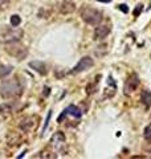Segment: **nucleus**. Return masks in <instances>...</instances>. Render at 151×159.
<instances>
[{"label":"nucleus","instance_id":"8","mask_svg":"<svg viewBox=\"0 0 151 159\" xmlns=\"http://www.w3.org/2000/svg\"><path fill=\"white\" fill-rule=\"evenodd\" d=\"M76 10V4L72 0H63L59 4V11L63 13V15H68V13H72Z\"/></svg>","mask_w":151,"mask_h":159},{"label":"nucleus","instance_id":"24","mask_svg":"<svg viewBox=\"0 0 151 159\" xmlns=\"http://www.w3.org/2000/svg\"><path fill=\"white\" fill-rule=\"evenodd\" d=\"M24 154H25V151H24V153H21V154H20V155L17 157V158H23V157H24Z\"/></svg>","mask_w":151,"mask_h":159},{"label":"nucleus","instance_id":"11","mask_svg":"<svg viewBox=\"0 0 151 159\" xmlns=\"http://www.w3.org/2000/svg\"><path fill=\"white\" fill-rule=\"evenodd\" d=\"M141 102L146 109L151 108V90H143L141 94Z\"/></svg>","mask_w":151,"mask_h":159},{"label":"nucleus","instance_id":"15","mask_svg":"<svg viewBox=\"0 0 151 159\" xmlns=\"http://www.w3.org/2000/svg\"><path fill=\"white\" fill-rule=\"evenodd\" d=\"M10 23L12 26H19L21 24V19H20V16L19 15H12L11 16V19H10Z\"/></svg>","mask_w":151,"mask_h":159},{"label":"nucleus","instance_id":"12","mask_svg":"<svg viewBox=\"0 0 151 159\" xmlns=\"http://www.w3.org/2000/svg\"><path fill=\"white\" fill-rule=\"evenodd\" d=\"M66 112H68V114H70V116H73L74 118H81V116H82V112L74 105L68 106V108H66Z\"/></svg>","mask_w":151,"mask_h":159},{"label":"nucleus","instance_id":"2","mask_svg":"<svg viewBox=\"0 0 151 159\" xmlns=\"http://www.w3.org/2000/svg\"><path fill=\"white\" fill-rule=\"evenodd\" d=\"M81 19L85 21L86 24L96 26V25L101 24V21H102V19H104V16H102V12L98 11V10H96V8L85 7L81 11Z\"/></svg>","mask_w":151,"mask_h":159},{"label":"nucleus","instance_id":"5","mask_svg":"<svg viewBox=\"0 0 151 159\" xmlns=\"http://www.w3.org/2000/svg\"><path fill=\"white\" fill-rule=\"evenodd\" d=\"M93 64H94V61H93L92 57H89V56H85V57H82L81 60L77 63V65L74 66V68L72 69V72L70 73H73V74H77V73H81V72H85V70H88L89 68H92Z\"/></svg>","mask_w":151,"mask_h":159},{"label":"nucleus","instance_id":"20","mask_svg":"<svg viewBox=\"0 0 151 159\" xmlns=\"http://www.w3.org/2000/svg\"><path fill=\"white\" fill-rule=\"evenodd\" d=\"M118 8H119V10H121L122 12H125V13L129 12V7L126 6V4H119V7H118Z\"/></svg>","mask_w":151,"mask_h":159},{"label":"nucleus","instance_id":"10","mask_svg":"<svg viewBox=\"0 0 151 159\" xmlns=\"http://www.w3.org/2000/svg\"><path fill=\"white\" fill-rule=\"evenodd\" d=\"M51 142H52V145L55 146V147H56V149L60 151L61 147H63V146H65V135H64L61 131L56 132V134L52 137Z\"/></svg>","mask_w":151,"mask_h":159},{"label":"nucleus","instance_id":"6","mask_svg":"<svg viewBox=\"0 0 151 159\" xmlns=\"http://www.w3.org/2000/svg\"><path fill=\"white\" fill-rule=\"evenodd\" d=\"M23 37V31L21 29H16V26H13V29L11 31H6L3 35V40L4 43H11V41H17Z\"/></svg>","mask_w":151,"mask_h":159},{"label":"nucleus","instance_id":"14","mask_svg":"<svg viewBox=\"0 0 151 159\" xmlns=\"http://www.w3.org/2000/svg\"><path fill=\"white\" fill-rule=\"evenodd\" d=\"M12 66L11 65H6V66H2L0 68V77H6L8 76L10 73H12Z\"/></svg>","mask_w":151,"mask_h":159},{"label":"nucleus","instance_id":"1","mask_svg":"<svg viewBox=\"0 0 151 159\" xmlns=\"http://www.w3.org/2000/svg\"><path fill=\"white\" fill-rule=\"evenodd\" d=\"M23 93V86L16 78L4 80L0 85V96L3 98H17Z\"/></svg>","mask_w":151,"mask_h":159},{"label":"nucleus","instance_id":"22","mask_svg":"<svg viewBox=\"0 0 151 159\" xmlns=\"http://www.w3.org/2000/svg\"><path fill=\"white\" fill-rule=\"evenodd\" d=\"M10 0H0V6H4V4H7Z\"/></svg>","mask_w":151,"mask_h":159},{"label":"nucleus","instance_id":"4","mask_svg":"<svg viewBox=\"0 0 151 159\" xmlns=\"http://www.w3.org/2000/svg\"><path fill=\"white\" fill-rule=\"evenodd\" d=\"M139 86V77L137 76L135 73L130 74L127 77V80L125 81V85H123V94L126 96H131L133 93L137 90V88Z\"/></svg>","mask_w":151,"mask_h":159},{"label":"nucleus","instance_id":"17","mask_svg":"<svg viewBox=\"0 0 151 159\" xmlns=\"http://www.w3.org/2000/svg\"><path fill=\"white\" fill-rule=\"evenodd\" d=\"M142 11H143V4H138V6H135V8H134V11H133V13H134V16H135V17H138V16H141Z\"/></svg>","mask_w":151,"mask_h":159},{"label":"nucleus","instance_id":"23","mask_svg":"<svg viewBox=\"0 0 151 159\" xmlns=\"http://www.w3.org/2000/svg\"><path fill=\"white\" fill-rule=\"evenodd\" d=\"M44 90H45V92H44V94H45V96L49 94V88H45V89H44Z\"/></svg>","mask_w":151,"mask_h":159},{"label":"nucleus","instance_id":"7","mask_svg":"<svg viewBox=\"0 0 151 159\" xmlns=\"http://www.w3.org/2000/svg\"><path fill=\"white\" fill-rule=\"evenodd\" d=\"M109 33H110L109 25H104V24L96 25V29H94V39L96 40H104L105 37L109 36Z\"/></svg>","mask_w":151,"mask_h":159},{"label":"nucleus","instance_id":"9","mask_svg":"<svg viewBox=\"0 0 151 159\" xmlns=\"http://www.w3.org/2000/svg\"><path fill=\"white\" fill-rule=\"evenodd\" d=\"M29 68H32L35 72H37L39 74H41V76H47V73H48L47 65L44 64L43 61H31Z\"/></svg>","mask_w":151,"mask_h":159},{"label":"nucleus","instance_id":"3","mask_svg":"<svg viewBox=\"0 0 151 159\" xmlns=\"http://www.w3.org/2000/svg\"><path fill=\"white\" fill-rule=\"evenodd\" d=\"M6 51L10 53L11 56L17 57L19 60H23L24 57L28 55V51L24 45L20 44V40L17 41H11V43H6Z\"/></svg>","mask_w":151,"mask_h":159},{"label":"nucleus","instance_id":"19","mask_svg":"<svg viewBox=\"0 0 151 159\" xmlns=\"http://www.w3.org/2000/svg\"><path fill=\"white\" fill-rule=\"evenodd\" d=\"M51 116H52V112H49V113H48V117H47L45 125H44V127H43V131H45V130H47V127H48V123H49V119H51Z\"/></svg>","mask_w":151,"mask_h":159},{"label":"nucleus","instance_id":"16","mask_svg":"<svg viewBox=\"0 0 151 159\" xmlns=\"http://www.w3.org/2000/svg\"><path fill=\"white\" fill-rule=\"evenodd\" d=\"M143 137H145V139L147 141V142H151V123H150L149 126H146V127H145Z\"/></svg>","mask_w":151,"mask_h":159},{"label":"nucleus","instance_id":"25","mask_svg":"<svg viewBox=\"0 0 151 159\" xmlns=\"http://www.w3.org/2000/svg\"><path fill=\"white\" fill-rule=\"evenodd\" d=\"M98 2H104V3H109L110 0H98Z\"/></svg>","mask_w":151,"mask_h":159},{"label":"nucleus","instance_id":"21","mask_svg":"<svg viewBox=\"0 0 151 159\" xmlns=\"http://www.w3.org/2000/svg\"><path fill=\"white\" fill-rule=\"evenodd\" d=\"M66 114H68V112H66V109H65V110H64V113H63V114H61V116L59 117V119H57V122H61V121H63V119L65 118Z\"/></svg>","mask_w":151,"mask_h":159},{"label":"nucleus","instance_id":"18","mask_svg":"<svg viewBox=\"0 0 151 159\" xmlns=\"http://www.w3.org/2000/svg\"><path fill=\"white\" fill-rule=\"evenodd\" d=\"M96 89H97V82L93 85V84H90V85L88 86V94H93V93H96Z\"/></svg>","mask_w":151,"mask_h":159},{"label":"nucleus","instance_id":"13","mask_svg":"<svg viewBox=\"0 0 151 159\" xmlns=\"http://www.w3.org/2000/svg\"><path fill=\"white\" fill-rule=\"evenodd\" d=\"M11 112H12L11 105H8V104H2L0 105V117H6L7 114H10Z\"/></svg>","mask_w":151,"mask_h":159}]
</instances>
